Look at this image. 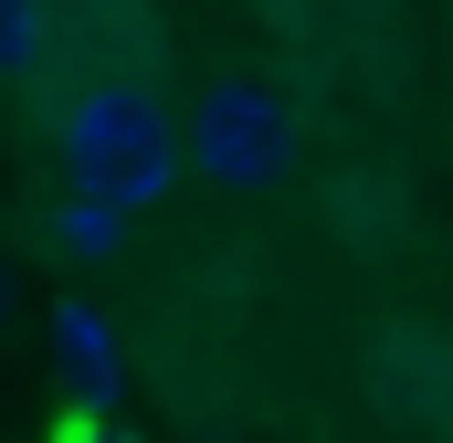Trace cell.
<instances>
[{"label":"cell","instance_id":"52a82bcc","mask_svg":"<svg viewBox=\"0 0 453 443\" xmlns=\"http://www.w3.org/2000/svg\"><path fill=\"white\" fill-rule=\"evenodd\" d=\"M74 443H127V433H74Z\"/></svg>","mask_w":453,"mask_h":443},{"label":"cell","instance_id":"277c9868","mask_svg":"<svg viewBox=\"0 0 453 443\" xmlns=\"http://www.w3.org/2000/svg\"><path fill=\"white\" fill-rule=\"evenodd\" d=\"M42 64H53V11L42 0H0V74L32 85Z\"/></svg>","mask_w":453,"mask_h":443},{"label":"cell","instance_id":"3957f363","mask_svg":"<svg viewBox=\"0 0 453 443\" xmlns=\"http://www.w3.org/2000/svg\"><path fill=\"white\" fill-rule=\"evenodd\" d=\"M53 369H64V391H85V401H106V391H116V328L85 307V296L53 307Z\"/></svg>","mask_w":453,"mask_h":443},{"label":"cell","instance_id":"5b68a950","mask_svg":"<svg viewBox=\"0 0 453 443\" xmlns=\"http://www.w3.org/2000/svg\"><path fill=\"white\" fill-rule=\"evenodd\" d=\"M127 232H137V222L106 212V201H85V190H64V212H53V243L85 253V264H96V253H127Z\"/></svg>","mask_w":453,"mask_h":443},{"label":"cell","instance_id":"8992f818","mask_svg":"<svg viewBox=\"0 0 453 443\" xmlns=\"http://www.w3.org/2000/svg\"><path fill=\"white\" fill-rule=\"evenodd\" d=\"M0 328H11V264H0Z\"/></svg>","mask_w":453,"mask_h":443},{"label":"cell","instance_id":"6da1fadb","mask_svg":"<svg viewBox=\"0 0 453 443\" xmlns=\"http://www.w3.org/2000/svg\"><path fill=\"white\" fill-rule=\"evenodd\" d=\"M53 148H64V190H85V201H106L127 222L180 180V127H169V106L148 85H85L64 106V127H53Z\"/></svg>","mask_w":453,"mask_h":443},{"label":"cell","instance_id":"7a4b0ae2","mask_svg":"<svg viewBox=\"0 0 453 443\" xmlns=\"http://www.w3.org/2000/svg\"><path fill=\"white\" fill-rule=\"evenodd\" d=\"M296 106L274 96V85H253V74H222V85H201V106L180 127V159L211 180V190H274L285 169H296Z\"/></svg>","mask_w":453,"mask_h":443}]
</instances>
